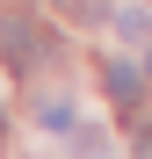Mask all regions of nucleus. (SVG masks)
Returning <instances> with one entry per match:
<instances>
[{
  "mask_svg": "<svg viewBox=\"0 0 152 159\" xmlns=\"http://www.w3.org/2000/svg\"><path fill=\"white\" fill-rule=\"evenodd\" d=\"M44 51H51V36L36 29V15H7L0 22V58H7V72H36Z\"/></svg>",
  "mask_w": 152,
  "mask_h": 159,
  "instance_id": "obj_1",
  "label": "nucleus"
},
{
  "mask_svg": "<svg viewBox=\"0 0 152 159\" xmlns=\"http://www.w3.org/2000/svg\"><path fill=\"white\" fill-rule=\"evenodd\" d=\"M101 87H109L116 109H138V101H145V72H138V65H123V58H109V65H101Z\"/></svg>",
  "mask_w": 152,
  "mask_h": 159,
  "instance_id": "obj_2",
  "label": "nucleus"
},
{
  "mask_svg": "<svg viewBox=\"0 0 152 159\" xmlns=\"http://www.w3.org/2000/svg\"><path fill=\"white\" fill-rule=\"evenodd\" d=\"M58 15H72V22H109V0H51Z\"/></svg>",
  "mask_w": 152,
  "mask_h": 159,
  "instance_id": "obj_3",
  "label": "nucleus"
},
{
  "mask_svg": "<svg viewBox=\"0 0 152 159\" xmlns=\"http://www.w3.org/2000/svg\"><path fill=\"white\" fill-rule=\"evenodd\" d=\"M36 123H44V130H72V109H65V101H51V94H44V101H36Z\"/></svg>",
  "mask_w": 152,
  "mask_h": 159,
  "instance_id": "obj_4",
  "label": "nucleus"
},
{
  "mask_svg": "<svg viewBox=\"0 0 152 159\" xmlns=\"http://www.w3.org/2000/svg\"><path fill=\"white\" fill-rule=\"evenodd\" d=\"M116 29H123V36H131V43H145V36H152V22H145L138 7H123V15H116Z\"/></svg>",
  "mask_w": 152,
  "mask_h": 159,
  "instance_id": "obj_5",
  "label": "nucleus"
},
{
  "mask_svg": "<svg viewBox=\"0 0 152 159\" xmlns=\"http://www.w3.org/2000/svg\"><path fill=\"white\" fill-rule=\"evenodd\" d=\"M131 159H152V123H138V138H131Z\"/></svg>",
  "mask_w": 152,
  "mask_h": 159,
  "instance_id": "obj_6",
  "label": "nucleus"
}]
</instances>
